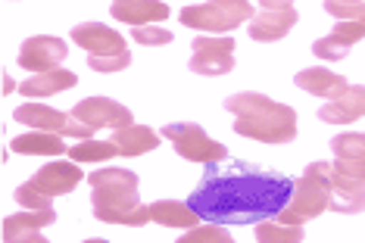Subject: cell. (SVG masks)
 <instances>
[{"label": "cell", "instance_id": "obj_1", "mask_svg": "<svg viewBox=\"0 0 365 243\" xmlns=\"http://www.w3.org/2000/svg\"><path fill=\"white\" fill-rule=\"evenodd\" d=\"M297 181L281 172L253 169L244 162H231L228 172L222 165L206 162L200 187L187 203L203 222L212 224H259L278 219V212L290 203Z\"/></svg>", "mask_w": 365, "mask_h": 243}, {"label": "cell", "instance_id": "obj_11", "mask_svg": "<svg viewBox=\"0 0 365 243\" xmlns=\"http://www.w3.org/2000/svg\"><path fill=\"white\" fill-rule=\"evenodd\" d=\"M88 175L78 169V162L72 159V162H47L41 165L35 172V178L29 184L35 190H41L44 197H63V194H72V190L78 187L81 181H85Z\"/></svg>", "mask_w": 365, "mask_h": 243}, {"label": "cell", "instance_id": "obj_24", "mask_svg": "<svg viewBox=\"0 0 365 243\" xmlns=\"http://www.w3.org/2000/svg\"><path fill=\"white\" fill-rule=\"evenodd\" d=\"M350 50H353L350 41L337 38L334 31H331V35H325V38H319V41H315V44H312V53L319 56V60H328V63L346 60V56H350Z\"/></svg>", "mask_w": 365, "mask_h": 243}, {"label": "cell", "instance_id": "obj_2", "mask_svg": "<svg viewBox=\"0 0 365 243\" xmlns=\"http://www.w3.org/2000/svg\"><path fill=\"white\" fill-rule=\"evenodd\" d=\"M225 110L235 115V134L259 140V144H290L297 138V110L287 103L256 94V91H240L225 100Z\"/></svg>", "mask_w": 365, "mask_h": 243}, {"label": "cell", "instance_id": "obj_10", "mask_svg": "<svg viewBox=\"0 0 365 243\" xmlns=\"http://www.w3.org/2000/svg\"><path fill=\"white\" fill-rule=\"evenodd\" d=\"M72 115L88 125H94V128H125V125H135V115H131L128 106L115 103L110 97H88L76 103V110Z\"/></svg>", "mask_w": 365, "mask_h": 243}, {"label": "cell", "instance_id": "obj_3", "mask_svg": "<svg viewBox=\"0 0 365 243\" xmlns=\"http://www.w3.org/2000/svg\"><path fill=\"white\" fill-rule=\"evenodd\" d=\"M91 184V209L97 222L140 228L150 219V206L138 200V175L128 169H101L88 175Z\"/></svg>", "mask_w": 365, "mask_h": 243}, {"label": "cell", "instance_id": "obj_9", "mask_svg": "<svg viewBox=\"0 0 365 243\" xmlns=\"http://www.w3.org/2000/svg\"><path fill=\"white\" fill-rule=\"evenodd\" d=\"M66 56H69V44L53 35H35V38L22 41V47H19V66L35 75L60 69V63Z\"/></svg>", "mask_w": 365, "mask_h": 243}, {"label": "cell", "instance_id": "obj_29", "mask_svg": "<svg viewBox=\"0 0 365 243\" xmlns=\"http://www.w3.org/2000/svg\"><path fill=\"white\" fill-rule=\"evenodd\" d=\"M340 106H344L346 113L353 115V122L359 119V115H365V85H350L344 91L340 97H334Z\"/></svg>", "mask_w": 365, "mask_h": 243}, {"label": "cell", "instance_id": "obj_18", "mask_svg": "<svg viewBox=\"0 0 365 243\" xmlns=\"http://www.w3.org/2000/svg\"><path fill=\"white\" fill-rule=\"evenodd\" d=\"M13 119L19 125H29V128L53 131V134H63L66 125H69V115L53 110V106H44V103H22L19 110L13 113Z\"/></svg>", "mask_w": 365, "mask_h": 243}, {"label": "cell", "instance_id": "obj_23", "mask_svg": "<svg viewBox=\"0 0 365 243\" xmlns=\"http://www.w3.org/2000/svg\"><path fill=\"white\" fill-rule=\"evenodd\" d=\"M69 156L76 159V162H103V159L119 156V147H115L113 140H94V138H88V140H81L78 147H72Z\"/></svg>", "mask_w": 365, "mask_h": 243}, {"label": "cell", "instance_id": "obj_14", "mask_svg": "<svg viewBox=\"0 0 365 243\" xmlns=\"http://www.w3.org/2000/svg\"><path fill=\"white\" fill-rule=\"evenodd\" d=\"M113 19L125 25H153L169 19V6L163 0H113Z\"/></svg>", "mask_w": 365, "mask_h": 243}, {"label": "cell", "instance_id": "obj_8", "mask_svg": "<svg viewBox=\"0 0 365 243\" xmlns=\"http://www.w3.org/2000/svg\"><path fill=\"white\" fill-rule=\"evenodd\" d=\"M190 50L194 56H190L187 69L194 75L215 78V75H228L235 69V41L231 38H197Z\"/></svg>", "mask_w": 365, "mask_h": 243}, {"label": "cell", "instance_id": "obj_31", "mask_svg": "<svg viewBox=\"0 0 365 243\" xmlns=\"http://www.w3.org/2000/svg\"><path fill=\"white\" fill-rule=\"evenodd\" d=\"M334 35L350 41V44H359V41L365 38V19H340L334 25Z\"/></svg>", "mask_w": 365, "mask_h": 243}, {"label": "cell", "instance_id": "obj_15", "mask_svg": "<svg viewBox=\"0 0 365 243\" xmlns=\"http://www.w3.org/2000/svg\"><path fill=\"white\" fill-rule=\"evenodd\" d=\"M297 10L284 6V10H262L259 16L250 19V38L253 41H281L290 29L297 25Z\"/></svg>", "mask_w": 365, "mask_h": 243}, {"label": "cell", "instance_id": "obj_34", "mask_svg": "<svg viewBox=\"0 0 365 243\" xmlns=\"http://www.w3.org/2000/svg\"><path fill=\"white\" fill-rule=\"evenodd\" d=\"M262 10H284V6H294V0H259Z\"/></svg>", "mask_w": 365, "mask_h": 243}, {"label": "cell", "instance_id": "obj_30", "mask_svg": "<svg viewBox=\"0 0 365 243\" xmlns=\"http://www.w3.org/2000/svg\"><path fill=\"white\" fill-rule=\"evenodd\" d=\"M16 200H19V206H26V209H53V197H44L41 190L31 187L29 181L16 190Z\"/></svg>", "mask_w": 365, "mask_h": 243}, {"label": "cell", "instance_id": "obj_12", "mask_svg": "<svg viewBox=\"0 0 365 243\" xmlns=\"http://www.w3.org/2000/svg\"><path fill=\"white\" fill-rule=\"evenodd\" d=\"M72 41L88 50V56H110V53H125L128 44L125 38L119 35L110 25H101V22H81L72 29Z\"/></svg>", "mask_w": 365, "mask_h": 243}, {"label": "cell", "instance_id": "obj_28", "mask_svg": "<svg viewBox=\"0 0 365 243\" xmlns=\"http://www.w3.org/2000/svg\"><path fill=\"white\" fill-rule=\"evenodd\" d=\"M135 41L144 47H163V44H172V31L169 29H160V25H135Z\"/></svg>", "mask_w": 365, "mask_h": 243}, {"label": "cell", "instance_id": "obj_4", "mask_svg": "<svg viewBox=\"0 0 365 243\" xmlns=\"http://www.w3.org/2000/svg\"><path fill=\"white\" fill-rule=\"evenodd\" d=\"M331 197H334V187H331V162H309L303 169L300 181H297L290 203L278 212V222L303 224L309 219H319L322 212L331 209Z\"/></svg>", "mask_w": 365, "mask_h": 243}, {"label": "cell", "instance_id": "obj_32", "mask_svg": "<svg viewBox=\"0 0 365 243\" xmlns=\"http://www.w3.org/2000/svg\"><path fill=\"white\" fill-rule=\"evenodd\" d=\"M319 119L328 122V125H353V115L344 110V106L337 103V100H328L325 106L319 110Z\"/></svg>", "mask_w": 365, "mask_h": 243}, {"label": "cell", "instance_id": "obj_35", "mask_svg": "<svg viewBox=\"0 0 365 243\" xmlns=\"http://www.w3.org/2000/svg\"><path fill=\"white\" fill-rule=\"evenodd\" d=\"M331 4H365V0H331Z\"/></svg>", "mask_w": 365, "mask_h": 243}, {"label": "cell", "instance_id": "obj_27", "mask_svg": "<svg viewBox=\"0 0 365 243\" xmlns=\"http://www.w3.org/2000/svg\"><path fill=\"white\" fill-rule=\"evenodd\" d=\"M88 66L101 75L122 72L125 66H131V50H125V53H110V56H88Z\"/></svg>", "mask_w": 365, "mask_h": 243}, {"label": "cell", "instance_id": "obj_33", "mask_svg": "<svg viewBox=\"0 0 365 243\" xmlns=\"http://www.w3.org/2000/svg\"><path fill=\"white\" fill-rule=\"evenodd\" d=\"M325 13L334 19H365V4H331L325 0Z\"/></svg>", "mask_w": 365, "mask_h": 243}, {"label": "cell", "instance_id": "obj_7", "mask_svg": "<svg viewBox=\"0 0 365 243\" xmlns=\"http://www.w3.org/2000/svg\"><path fill=\"white\" fill-rule=\"evenodd\" d=\"M163 138L172 140L178 150L181 159L187 162H225L228 159V147L222 140H212L210 134L203 131V125H194V122H172V125H163Z\"/></svg>", "mask_w": 365, "mask_h": 243}, {"label": "cell", "instance_id": "obj_26", "mask_svg": "<svg viewBox=\"0 0 365 243\" xmlns=\"http://www.w3.org/2000/svg\"><path fill=\"white\" fill-rule=\"evenodd\" d=\"M331 150L334 156H365V134L359 131H344L331 138Z\"/></svg>", "mask_w": 365, "mask_h": 243}, {"label": "cell", "instance_id": "obj_20", "mask_svg": "<svg viewBox=\"0 0 365 243\" xmlns=\"http://www.w3.org/2000/svg\"><path fill=\"white\" fill-rule=\"evenodd\" d=\"M10 150L16 153H26V156H60V153H69L63 144V134H53V131H29V134H19L13 138Z\"/></svg>", "mask_w": 365, "mask_h": 243}, {"label": "cell", "instance_id": "obj_21", "mask_svg": "<svg viewBox=\"0 0 365 243\" xmlns=\"http://www.w3.org/2000/svg\"><path fill=\"white\" fill-rule=\"evenodd\" d=\"M53 222H56V209H29V212H19V215H6L4 219V240L13 243V237L19 231H41Z\"/></svg>", "mask_w": 365, "mask_h": 243}, {"label": "cell", "instance_id": "obj_25", "mask_svg": "<svg viewBox=\"0 0 365 243\" xmlns=\"http://www.w3.org/2000/svg\"><path fill=\"white\" fill-rule=\"evenodd\" d=\"M228 243L231 240V231L225 228V224H212V222H206L200 224V228H190L185 237H181V243Z\"/></svg>", "mask_w": 365, "mask_h": 243}, {"label": "cell", "instance_id": "obj_17", "mask_svg": "<svg viewBox=\"0 0 365 243\" xmlns=\"http://www.w3.org/2000/svg\"><path fill=\"white\" fill-rule=\"evenodd\" d=\"M160 138H163V134L150 131L147 125H125V128H115L113 131V144L119 147V156H125V159L150 153V150L160 147Z\"/></svg>", "mask_w": 365, "mask_h": 243}, {"label": "cell", "instance_id": "obj_22", "mask_svg": "<svg viewBox=\"0 0 365 243\" xmlns=\"http://www.w3.org/2000/svg\"><path fill=\"white\" fill-rule=\"evenodd\" d=\"M256 240L262 243H300L303 224H284V222H259L256 224Z\"/></svg>", "mask_w": 365, "mask_h": 243}, {"label": "cell", "instance_id": "obj_13", "mask_svg": "<svg viewBox=\"0 0 365 243\" xmlns=\"http://www.w3.org/2000/svg\"><path fill=\"white\" fill-rule=\"evenodd\" d=\"M294 85L300 91H306V94L322 97V100H334V97H340L346 88H350L344 75L331 72V69H325V66H312V69L297 72L294 75Z\"/></svg>", "mask_w": 365, "mask_h": 243}, {"label": "cell", "instance_id": "obj_6", "mask_svg": "<svg viewBox=\"0 0 365 243\" xmlns=\"http://www.w3.org/2000/svg\"><path fill=\"white\" fill-rule=\"evenodd\" d=\"M331 187H334L331 212H365V156H337L331 162Z\"/></svg>", "mask_w": 365, "mask_h": 243}, {"label": "cell", "instance_id": "obj_5", "mask_svg": "<svg viewBox=\"0 0 365 243\" xmlns=\"http://www.w3.org/2000/svg\"><path fill=\"white\" fill-rule=\"evenodd\" d=\"M181 25L194 31H235L237 25L253 19V4L250 0H206V4L197 6H185L181 10Z\"/></svg>", "mask_w": 365, "mask_h": 243}, {"label": "cell", "instance_id": "obj_19", "mask_svg": "<svg viewBox=\"0 0 365 243\" xmlns=\"http://www.w3.org/2000/svg\"><path fill=\"white\" fill-rule=\"evenodd\" d=\"M150 222L163 224V228H197L203 219L194 212V206L190 203L160 200V203H150Z\"/></svg>", "mask_w": 365, "mask_h": 243}, {"label": "cell", "instance_id": "obj_16", "mask_svg": "<svg viewBox=\"0 0 365 243\" xmlns=\"http://www.w3.org/2000/svg\"><path fill=\"white\" fill-rule=\"evenodd\" d=\"M78 85V75L69 72V69H51V72H38L31 75L29 81H22V97L29 100H38V97H53V94H63V91L76 88Z\"/></svg>", "mask_w": 365, "mask_h": 243}]
</instances>
